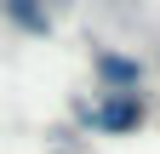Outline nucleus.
Wrapping results in <instances>:
<instances>
[{
    "label": "nucleus",
    "mask_w": 160,
    "mask_h": 154,
    "mask_svg": "<svg viewBox=\"0 0 160 154\" xmlns=\"http://www.w3.org/2000/svg\"><path fill=\"white\" fill-rule=\"evenodd\" d=\"M86 120H92L97 131H132L137 120H143V103H137V97H132V86H126V91H120V97H109L103 108H92Z\"/></svg>",
    "instance_id": "obj_1"
},
{
    "label": "nucleus",
    "mask_w": 160,
    "mask_h": 154,
    "mask_svg": "<svg viewBox=\"0 0 160 154\" xmlns=\"http://www.w3.org/2000/svg\"><path fill=\"white\" fill-rule=\"evenodd\" d=\"M97 74H103L109 86H137V63L120 51H97Z\"/></svg>",
    "instance_id": "obj_3"
},
{
    "label": "nucleus",
    "mask_w": 160,
    "mask_h": 154,
    "mask_svg": "<svg viewBox=\"0 0 160 154\" xmlns=\"http://www.w3.org/2000/svg\"><path fill=\"white\" fill-rule=\"evenodd\" d=\"M0 12H6L17 29H29V34H52V12H46V0H0Z\"/></svg>",
    "instance_id": "obj_2"
}]
</instances>
